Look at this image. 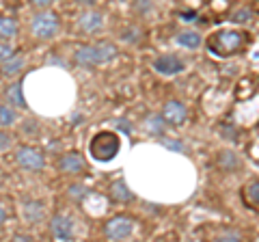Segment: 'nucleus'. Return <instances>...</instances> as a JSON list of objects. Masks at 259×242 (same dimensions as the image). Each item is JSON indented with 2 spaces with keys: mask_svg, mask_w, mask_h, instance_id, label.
Masks as SVG:
<instances>
[{
  "mask_svg": "<svg viewBox=\"0 0 259 242\" xmlns=\"http://www.w3.org/2000/svg\"><path fill=\"white\" fill-rule=\"evenodd\" d=\"M117 46L112 42H95V44H87L76 48L74 52V61L80 67H97V65H106L117 59Z\"/></svg>",
  "mask_w": 259,
  "mask_h": 242,
  "instance_id": "f257e3e1",
  "label": "nucleus"
},
{
  "mask_svg": "<svg viewBox=\"0 0 259 242\" xmlns=\"http://www.w3.org/2000/svg\"><path fill=\"white\" fill-rule=\"evenodd\" d=\"M121 151V136L112 130H102L97 132L91 141H89V154L95 163H110L117 158Z\"/></svg>",
  "mask_w": 259,
  "mask_h": 242,
  "instance_id": "f03ea898",
  "label": "nucleus"
},
{
  "mask_svg": "<svg viewBox=\"0 0 259 242\" xmlns=\"http://www.w3.org/2000/svg\"><path fill=\"white\" fill-rule=\"evenodd\" d=\"M61 30V20L59 15L54 11H48V9H41L35 18L30 22V33L35 39H41V42H50L59 35Z\"/></svg>",
  "mask_w": 259,
  "mask_h": 242,
  "instance_id": "7ed1b4c3",
  "label": "nucleus"
},
{
  "mask_svg": "<svg viewBox=\"0 0 259 242\" xmlns=\"http://www.w3.org/2000/svg\"><path fill=\"white\" fill-rule=\"evenodd\" d=\"M244 46V35L238 30H218L209 39V50L218 56H231L242 50Z\"/></svg>",
  "mask_w": 259,
  "mask_h": 242,
  "instance_id": "20e7f679",
  "label": "nucleus"
},
{
  "mask_svg": "<svg viewBox=\"0 0 259 242\" xmlns=\"http://www.w3.org/2000/svg\"><path fill=\"white\" fill-rule=\"evenodd\" d=\"M15 165L20 169H24V171L37 173V171H44L46 156H44L41 149L30 147V145H22V147L15 149Z\"/></svg>",
  "mask_w": 259,
  "mask_h": 242,
  "instance_id": "39448f33",
  "label": "nucleus"
},
{
  "mask_svg": "<svg viewBox=\"0 0 259 242\" xmlns=\"http://www.w3.org/2000/svg\"><path fill=\"white\" fill-rule=\"evenodd\" d=\"M134 229H136L134 219H130L125 214H117L104 223V236L108 240H125L132 236Z\"/></svg>",
  "mask_w": 259,
  "mask_h": 242,
  "instance_id": "423d86ee",
  "label": "nucleus"
},
{
  "mask_svg": "<svg viewBox=\"0 0 259 242\" xmlns=\"http://www.w3.org/2000/svg\"><path fill=\"white\" fill-rule=\"evenodd\" d=\"M151 67L160 76H177L186 69V61H182L177 54H160L153 59Z\"/></svg>",
  "mask_w": 259,
  "mask_h": 242,
  "instance_id": "0eeeda50",
  "label": "nucleus"
},
{
  "mask_svg": "<svg viewBox=\"0 0 259 242\" xmlns=\"http://www.w3.org/2000/svg\"><path fill=\"white\" fill-rule=\"evenodd\" d=\"M160 117L168 126H182V124H186V119H188V108H186V104L180 100H168L164 104V108H162Z\"/></svg>",
  "mask_w": 259,
  "mask_h": 242,
  "instance_id": "6e6552de",
  "label": "nucleus"
},
{
  "mask_svg": "<svg viewBox=\"0 0 259 242\" xmlns=\"http://www.w3.org/2000/svg\"><path fill=\"white\" fill-rule=\"evenodd\" d=\"M56 169H59L61 173H67V175H80V173L87 171V160L82 154H78V151H67V154H63L59 158Z\"/></svg>",
  "mask_w": 259,
  "mask_h": 242,
  "instance_id": "1a4fd4ad",
  "label": "nucleus"
},
{
  "mask_svg": "<svg viewBox=\"0 0 259 242\" xmlns=\"http://www.w3.org/2000/svg\"><path fill=\"white\" fill-rule=\"evenodd\" d=\"M50 233L54 240H63L67 242L74 238V221L67 214H54L50 221Z\"/></svg>",
  "mask_w": 259,
  "mask_h": 242,
  "instance_id": "9d476101",
  "label": "nucleus"
},
{
  "mask_svg": "<svg viewBox=\"0 0 259 242\" xmlns=\"http://www.w3.org/2000/svg\"><path fill=\"white\" fill-rule=\"evenodd\" d=\"M104 28V15L95 9H87L78 18V30L82 35H95Z\"/></svg>",
  "mask_w": 259,
  "mask_h": 242,
  "instance_id": "9b49d317",
  "label": "nucleus"
},
{
  "mask_svg": "<svg viewBox=\"0 0 259 242\" xmlns=\"http://www.w3.org/2000/svg\"><path fill=\"white\" fill-rule=\"evenodd\" d=\"M44 214H46V204H44V201L28 199V201H24V204H22V216H24V221L30 223V225L41 223Z\"/></svg>",
  "mask_w": 259,
  "mask_h": 242,
  "instance_id": "f8f14e48",
  "label": "nucleus"
},
{
  "mask_svg": "<svg viewBox=\"0 0 259 242\" xmlns=\"http://www.w3.org/2000/svg\"><path fill=\"white\" fill-rule=\"evenodd\" d=\"M175 44L184 48V50H197V48L203 44V39L197 30H182V33L175 35Z\"/></svg>",
  "mask_w": 259,
  "mask_h": 242,
  "instance_id": "ddd939ff",
  "label": "nucleus"
},
{
  "mask_svg": "<svg viewBox=\"0 0 259 242\" xmlns=\"http://www.w3.org/2000/svg\"><path fill=\"white\" fill-rule=\"evenodd\" d=\"M0 65H3V74H5V76H18L20 71L26 67V56L15 52L13 56H9L7 61L0 63Z\"/></svg>",
  "mask_w": 259,
  "mask_h": 242,
  "instance_id": "4468645a",
  "label": "nucleus"
},
{
  "mask_svg": "<svg viewBox=\"0 0 259 242\" xmlns=\"http://www.w3.org/2000/svg\"><path fill=\"white\" fill-rule=\"evenodd\" d=\"M110 197L115 201H121V204H127V201L134 199V192L130 190L125 180H115L110 184Z\"/></svg>",
  "mask_w": 259,
  "mask_h": 242,
  "instance_id": "2eb2a0df",
  "label": "nucleus"
},
{
  "mask_svg": "<svg viewBox=\"0 0 259 242\" xmlns=\"http://www.w3.org/2000/svg\"><path fill=\"white\" fill-rule=\"evenodd\" d=\"M20 33V24L15 18H9V15H0V39L9 42L15 35Z\"/></svg>",
  "mask_w": 259,
  "mask_h": 242,
  "instance_id": "dca6fc26",
  "label": "nucleus"
},
{
  "mask_svg": "<svg viewBox=\"0 0 259 242\" xmlns=\"http://www.w3.org/2000/svg\"><path fill=\"white\" fill-rule=\"evenodd\" d=\"M5 100L9 102V106H13V108H26V102H24V95H22V83H13L7 87Z\"/></svg>",
  "mask_w": 259,
  "mask_h": 242,
  "instance_id": "f3484780",
  "label": "nucleus"
},
{
  "mask_svg": "<svg viewBox=\"0 0 259 242\" xmlns=\"http://www.w3.org/2000/svg\"><path fill=\"white\" fill-rule=\"evenodd\" d=\"M218 167H221L223 171H227V173H236L238 169L242 167V163H240L236 151H221V156H218Z\"/></svg>",
  "mask_w": 259,
  "mask_h": 242,
  "instance_id": "a211bd4d",
  "label": "nucleus"
},
{
  "mask_svg": "<svg viewBox=\"0 0 259 242\" xmlns=\"http://www.w3.org/2000/svg\"><path fill=\"white\" fill-rule=\"evenodd\" d=\"M242 197H244V204H246L248 208L257 210V204H259V182H257V180L246 182L244 190H242Z\"/></svg>",
  "mask_w": 259,
  "mask_h": 242,
  "instance_id": "6ab92c4d",
  "label": "nucleus"
},
{
  "mask_svg": "<svg viewBox=\"0 0 259 242\" xmlns=\"http://www.w3.org/2000/svg\"><path fill=\"white\" fill-rule=\"evenodd\" d=\"M18 121V110L9 104H0V128H11Z\"/></svg>",
  "mask_w": 259,
  "mask_h": 242,
  "instance_id": "aec40b11",
  "label": "nucleus"
},
{
  "mask_svg": "<svg viewBox=\"0 0 259 242\" xmlns=\"http://www.w3.org/2000/svg\"><path fill=\"white\" fill-rule=\"evenodd\" d=\"M253 9H250V7H240V9H236V11H233L231 13V22L233 24H248L250 20H253Z\"/></svg>",
  "mask_w": 259,
  "mask_h": 242,
  "instance_id": "412c9836",
  "label": "nucleus"
},
{
  "mask_svg": "<svg viewBox=\"0 0 259 242\" xmlns=\"http://www.w3.org/2000/svg\"><path fill=\"white\" fill-rule=\"evenodd\" d=\"M164 121H162V117H156V115H151L147 121H145V128H147V132H151L153 136H160L162 132H164Z\"/></svg>",
  "mask_w": 259,
  "mask_h": 242,
  "instance_id": "4be33fe9",
  "label": "nucleus"
},
{
  "mask_svg": "<svg viewBox=\"0 0 259 242\" xmlns=\"http://www.w3.org/2000/svg\"><path fill=\"white\" fill-rule=\"evenodd\" d=\"M15 54V48L9 44V42H5V39H0V63L7 61L9 56Z\"/></svg>",
  "mask_w": 259,
  "mask_h": 242,
  "instance_id": "5701e85b",
  "label": "nucleus"
},
{
  "mask_svg": "<svg viewBox=\"0 0 259 242\" xmlns=\"http://www.w3.org/2000/svg\"><path fill=\"white\" fill-rule=\"evenodd\" d=\"M87 186L84 184H71L69 186V195H71V199H84V195H87Z\"/></svg>",
  "mask_w": 259,
  "mask_h": 242,
  "instance_id": "b1692460",
  "label": "nucleus"
},
{
  "mask_svg": "<svg viewBox=\"0 0 259 242\" xmlns=\"http://www.w3.org/2000/svg\"><path fill=\"white\" fill-rule=\"evenodd\" d=\"M13 145V136L9 132H5L3 128H0V151H5V149H9Z\"/></svg>",
  "mask_w": 259,
  "mask_h": 242,
  "instance_id": "393cba45",
  "label": "nucleus"
},
{
  "mask_svg": "<svg viewBox=\"0 0 259 242\" xmlns=\"http://www.w3.org/2000/svg\"><path fill=\"white\" fill-rule=\"evenodd\" d=\"M218 240H242V233L240 231H225V233H218Z\"/></svg>",
  "mask_w": 259,
  "mask_h": 242,
  "instance_id": "a878e982",
  "label": "nucleus"
},
{
  "mask_svg": "<svg viewBox=\"0 0 259 242\" xmlns=\"http://www.w3.org/2000/svg\"><path fill=\"white\" fill-rule=\"evenodd\" d=\"M56 0H32V5L37 7V9H48V7H52Z\"/></svg>",
  "mask_w": 259,
  "mask_h": 242,
  "instance_id": "bb28decb",
  "label": "nucleus"
},
{
  "mask_svg": "<svg viewBox=\"0 0 259 242\" xmlns=\"http://www.w3.org/2000/svg\"><path fill=\"white\" fill-rule=\"evenodd\" d=\"M97 3V0H76V5H80V7H93Z\"/></svg>",
  "mask_w": 259,
  "mask_h": 242,
  "instance_id": "cd10ccee",
  "label": "nucleus"
},
{
  "mask_svg": "<svg viewBox=\"0 0 259 242\" xmlns=\"http://www.w3.org/2000/svg\"><path fill=\"white\" fill-rule=\"evenodd\" d=\"M5 219H7V212H5V208H3V206H0V225H3V223H5Z\"/></svg>",
  "mask_w": 259,
  "mask_h": 242,
  "instance_id": "c85d7f7f",
  "label": "nucleus"
}]
</instances>
